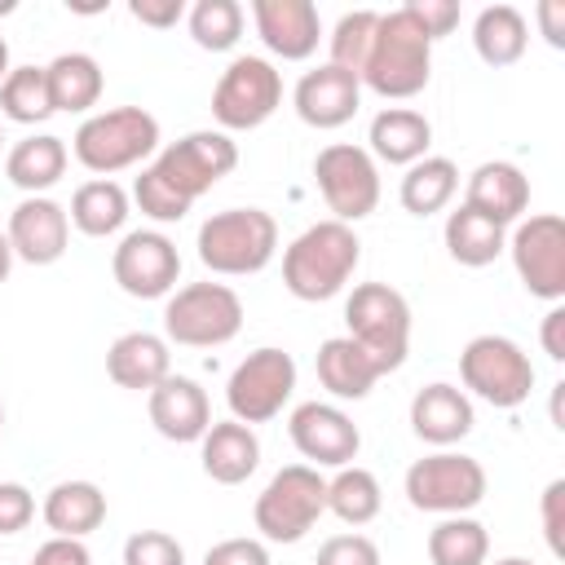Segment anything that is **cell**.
<instances>
[{"label":"cell","instance_id":"obj_26","mask_svg":"<svg viewBox=\"0 0 565 565\" xmlns=\"http://www.w3.org/2000/svg\"><path fill=\"white\" fill-rule=\"evenodd\" d=\"M53 539H88L106 521V494L93 481H57L40 503Z\"/></svg>","mask_w":565,"mask_h":565},{"label":"cell","instance_id":"obj_11","mask_svg":"<svg viewBox=\"0 0 565 565\" xmlns=\"http://www.w3.org/2000/svg\"><path fill=\"white\" fill-rule=\"evenodd\" d=\"M291 388H296V362H291V353L265 344V349L247 353L230 371L225 402H230V415L252 428V424H269L274 415H282Z\"/></svg>","mask_w":565,"mask_h":565},{"label":"cell","instance_id":"obj_29","mask_svg":"<svg viewBox=\"0 0 565 565\" xmlns=\"http://www.w3.org/2000/svg\"><path fill=\"white\" fill-rule=\"evenodd\" d=\"M530 22L516 4H486L472 22V49L486 66H512L525 57Z\"/></svg>","mask_w":565,"mask_h":565},{"label":"cell","instance_id":"obj_15","mask_svg":"<svg viewBox=\"0 0 565 565\" xmlns=\"http://www.w3.org/2000/svg\"><path fill=\"white\" fill-rule=\"evenodd\" d=\"M110 274L119 282V291H128L132 300H159V296L177 291L181 252L159 230H132L119 238V247L110 256Z\"/></svg>","mask_w":565,"mask_h":565},{"label":"cell","instance_id":"obj_19","mask_svg":"<svg viewBox=\"0 0 565 565\" xmlns=\"http://www.w3.org/2000/svg\"><path fill=\"white\" fill-rule=\"evenodd\" d=\"M291 102H296V115H300L309 128H340V124H349V119L358 115V106H362V84H358V75H349V71L322 62V66H313V71L300 75Z\"/></svg>","mask_w":565,"mask_h":565},{"label":"cell","instance_id":"obj_16","mask_svg":"<svg viewBox=\"0 0 565 565\" xmlns=\"http://www.w3.org/2000/svg\"><path fill=\"white\" fill-rule=\"evenodd\" d=\"M287 437L309 459V468H344L362 450L358 424L331 402H300L287 419Z\"/></svg>","mask_w":565,"mask_h":565},{"label":"cell","instance_id":"obj_47","mask_svg":"<svg viewBox=\"0 0 565 565\" xmlns=\"http://www.w3.org/2000/svg\"><path fill=\"white\" fill-rule=\"evenodd\" d=\"M31 565H93V556H88L84 539H49L35 547Z\"/></svg>","mask_w":565,"mask_h":565},{"label":"cell","instance_id":"obj_28","mask_svg":"<svg viewBox=\"0 0 565 565\" xmlns=\"http://www.w3.org/2000/svg\"><path fill=\"white\" fill-rule=\"evenodd\" d=\"M318 380L331 397L340 402H362L375 380H380V366L349 340V335H331L318 344Z\"/></svg>","mask_w":565,"mask_h":565},{"label":"cell","instance_id":"obj_21","mask_svg":"<svg viewBox=\"0 0 565 565\" xmlns=\"http://www.w3.org/2000/svg\"><path fill=\"white\" fill-rule=\"evenodd\" d=\"M463 207H472L486 221L508 230L530 207V177L516 163H508V159H490V163L472 168L468 190H463Z\"/></svg>","mask_w":565,"mask_h":565},{"label":"cell","instance_id":"obj_20","mask_svg":"<svg viewBox=\"0 0 565 565\" xmlns=\"http://www.w3.org/2000/svg\"><path fill=\"white\" fill-rule=\"evenodd\" d=\"M146 411L159 437L168 441H199L212 428V402L207 393L185 380V375H168L146 393Z\"/></svg>","mask_w":565,"mask_h":565},{"label":"cell","instance_id":"obj_17","mask_svg":"<svg viewBox=\"0 0 565 565\" xmlns=\"http://www.w3.org/2000/svg\"><path fill=\"white\" fill-rule=\"evenodd\" d=\"M9 247L18 260L26 265H53L62 260L66 243H71V216L57 199L49 194H26L13 212H9V230H4Z\"/></svg>","mask_w":565,"mask_h":565},{"label":"cell","instance_id":"obj_35","mask_svg":"<svg viewBox=\"0 0 565 565\" xmlns=\"http://www.w3.org/2000/svg\"><path fill=\"white\" fill-rule=\"evenodd\" d=\"M490 534L472 516H441L428 530V561L433 565H486Z\"/></svg>","mask_w":565,"mask_h":565},{"label":"cell","instance_id":"obj_30","mask_svg":"<svg viewBox=\"0 0 565 565\" xmlns=\"http://www.w3.org/2000/svg\"><path fill=\"white\" fill-rule=\"evenodd\" d=\"M66 159H71V154H66V141H62V137L35 132V137H22V141L9 150L4 177H9L18 190H26V194H44V190H53V185L62 181Z\"/></svg>","mask_w":565,"mask_h":565},{"label":"cell","instance_id":"obj_43","mask_svg":"<svg viewBox=\"0 0 565 565\" xmlns=\"http://www.w3.org/2000/svg\"><path fill=\"white\" fill-rule=\"evenodd\" d=\"M35 516V499L18 481H0V534H22Z\"/></svg>","mask_w":565,"mask_h":565},{"label":"cell","instance_id":"obj_10","mask_svg":"<svg viewBox=\"0 0 565 565\" xmlns=\"http://www.w3.org/2000/svg\"><path fill=\"white\" fill-rule=\"evenodd\" d=\"M282 106V75L269 57H234L216 88H212V115L225 132H252Z\"/></svg>","mask_w":565,"mask_h":565},{"label":"cell","instance_id":"obj_7","mask_svg":"<svg viewBox=\"0 0 565 565\" xmlns=\"http://www.w3.org/2000/svg\"><path fill=\"white\" fill-rule=\"evenodd\" d=\"M243 331V300L225 282L177 287L163 305V340L185 349H216Z\"/></svg>","mask_w":565,"mask_h":565},{"label":"cell","instance_id":"obj_14","mask_svg":"<svg viewBox=\"0 0 565 565\" xmlns=\"http://www.w3.org/2000/svg\"><path fill=\"white\" fill-rule=\"evenodd\" d=\"M185 203H194L199 194H207L221 177H230L238 168V146L230 141V132H185L181 141H172L168 150H159V159L150 163Z\"/></svg>","mask_w":565,"mask_h":565},{"label":"cell","instance_id":"obj_5","mask_svg":"<svg viewBox=\"0 0 565 565\" xmlns=\"http://www.w3.org/2000/svg\"><path fill=\"white\" fill-rule=\"evenodd\" d=\"M349 340L380 366V375L397 371L411 353V305L388 282H358L344 300Z\"/></svg>","mask_w":565,"mask_h":565},{"label":"cell","instance_id":"obj_42","mask_svg":"<svg viewBox=\"0 0 565 565\" xmlns=\"http://www.w3.org/2000/svg\"><path fill=\"white\" fill-rule=\"evenodd\" d=\"M402 9L415 18V26L428 40H441V35H450L459 26V4L455 0H406Z\"/></svg>","mask_w":565,"mask_h":565},{"label":"cell","instance_id":"obj_51","mask_svg":"<svg viewBox=\"0 0 565 565\" xmlns=\"http://www.w3.org/2000/svg\"><path fill=\"white\" fill-rule=\"evenodd\" d=\"M9 71H13V66H9V44H4V35H0V84H4Z\"/></svg>","mask_w":565,"mask_h":565},{"label":"cell","instance_id":"obj_13","mask_svg":"<svg viewBox=\"0 0 565 565\" xmlns=\"http://www.w3.org/2000/svg\"><path fill=\"white\" fill-rule=\"evenodd\" d=\"M516 278L530 296L561 305L565 300V221L556 212H539L530 221H516L508 238Z\"/></svg>","mask_w":565,"mask_h":565},{"label":"cell","instance_id":"obj_53","mask_svg":"<svg viewBox=\"0 0 565 565\" xmlns=\"http://www.w3.org/2000/svg\"><path fill=\"white\" fill-rule=\"evenodd\" d=\"M0 428H4V406H0Z\"/></svg>","mask_w":565,"mask_h":565},{"label":"cell","instance_id":"obj_2","mask_svg":"<svg viewBox=\"0 0 565 565\" xmlns=\"http://www.w3.org/2000/svg\"><path fill=\"white\" fill-rule=\"evenodd\" d=\"M428 75H433V40L415 26L406 9L380 13L375 40H371V53L358 79L388 102H406L428 88Z\"/></svg>","mask_w":565,"mask_h":565},{"label":"cell","instance_id":"obj_6","mask_svg":"<svg viewBox=\"0 0 565 565\" xmlns=\"http://www.w3.org/2000/svg\"><path fill=\"white\" fill-rule=\"evenodd\" d=\"M327 512V477L309 463H287L256 494L252 521L265 543H300Z\"/></svg>","mask_w":565,"mask_h":565},{"label":"cell","instance_id":"obj_54","mask_svg":"<svg viewBox=\"0 0 565 565\" xmlns=\"http://www.w3.org/2000/svg\"><path fill=\"white\" fill-rule=\"evenodd\" d=\"M0 141H4V132H0Z\"/></svg>","mask_w":565,"mask_h":565},{"label":"cell","instance_id":"obj_49","mask_svg":"<svg viewBox=\"0 0 565 565\" xmlns=\"http://www.w3.org/2000/svg\"><path fill=\"white\" fill-rule=\"evenodd\" d=\"M539 22H543V35L552 49L565 44V0H543L539 4Z\"/></svg>","mask_w":565,"mask_h":565},{"label":"cell","instance_id":"obj_27","mask_svg":"<svg viewBox=\"0 0 565 565\" xmlns=\"http://www.w3.org/2000/svg\"><path fill=\"white\" fill-rule=\"evenodd\" d=\"M44 79H49L53 115L57 110L62 115H88L102 102V88H106V75H102L93 53H57L44 66Z\"/></svg>","mask_w":565,"mask_h":565},{"label":"cell","instance_id":"obj_41","mask_svg":"<svg viewBox=\"0 0 565 565\" xmlns=\"http://www.w3.org/2000/svg\"><path fill=\"white\" fill-rule=\"evenodd\" d=\"M313 565H380V547L366 534H335L318 547Z\"/></svg>","mask_w":565,"mask_h":565},{"label":"cell","instance_id":"obj_1","mask_svg":"<svg viewBox=\"0 0 565 565\" xmlns=\"http://www.w3.org/2000/svg\"><path fill=\"white\" fill-rule=\"evenodd\" d=\"M362 260V243L353 234V225L344 221H318L305 234H296L282 252V287L296 300H331L349 287L353 269Z\"/></svg>","mask_w":565,"mask_h":565},{"label":"cell","instance_id":"obj_24","mask_svg":"<svg viewBox=\"0 0 565 565\" xmlns=\"http://www.w3.org/2000/svg\"><path fill=\"white\" fill-rule=\"evenodd\" d=\"M106 375H110L119 388L150 393L159 380L172 375L168 340L154 335V331H124V335L106 349Z\"/></svg>","mask_w":565,"mask_h":565},{"label":"cell","instance_id":"obj_31","mask_svg":"<svg viewBox=\"0 0 565 565\" xmlns=\"http://www.w3.org/2000/svg\"><path fill=\"white\" fill-rule=\"evenodd\" d=\"M71 225L88 238H110L124 230L128 221V194L124 185H115L110 177H97V181H84L75 194H71Z\"/></svg>","mask_w":565,"mask_h":565},{"label":"cell","instance_id":"obj_18","mask_svg":"<svg viewBox=\"0 0 565 565\" xmlns=\"http://www.w3.org/2000/svg\"><path fill=\"white\" fill-rule=\"evenodd\" d=\"M252 22L260 44L282 62L313 57L322 40V18L313 0H252Z\"/></svg>","mask_w":565,"mask_h":565},{"label":"cell","instance_id":"obj_38","mask_svg":"<svg viewBox=\"0 0 565 565\" xmlns=\"http://www.w3.org/2000/svg\"><path fill=\"white\" fill-rule=\"evenodd\" d=\"M375 22H380L375 9H353V13H344V18L335 22V31L327 35V44H331V66H340V71H349V75H362V62H366L371 40H375ZM358 84H362V79H358Z\"/></svg>","mask_w":565,"mask_h":565},{"label":"cell","instance_id":"obj_23","mask_svg":"<svg viewBox=\"0 0 565 565\" xmlns=\"http://www.w3.org/2000/svg\"><path fill=\"white\" fill-rule=\"evenodd\" d=\"M199 459L216 486H243L260 468V437L238 419H212V428L199 437Z\"/></svg>","mask_w":565,"mask_h":565},{"label":"cell","instance_id":"obj_12","mask_svg":"<svg viewBox=\"0 0 565 565\" xmlns=\"http://www.w3.org/2000/svg\"><path fill=\"white\" fill-rule=\"evenodd\" d=\"M313 181L322 190V203L335 212L331 221H366L380 207V168L362 146L335 141L327 150H318L313 159Z\"/></svg>","mask_w":565,"mask_h":565},{"label":"cell","instance_id":"obj_34","mask_svg":"<svg viewBox=\"0 0 565 565\" xmlns=\"http://www.w3.org/2000/svg\"><path fill=\"white\" fill-rule=\"evenodd\" d=\"M384 508V490L375 481V472L344 463L335 468V477L327 481V512H335L344 525H371Z\"/></svg>","mask_w":565,"mask_h":565},{"label":"cell","instance_id":"obj_8","mask_svg":"<svg viewBox=\"0 0 565 565\" xmlns=\"http://www.w3.org/2000/svg\"><path fill=\"white\" fill-rule=\"evenodd\" d=\"M459 380L481 402H490L499 411H512L534 388V362L508 335H472L459 353Z\"/></svg>","mask_w":565,"mask_h":565},{"label":"cell","instance_id":"obj_37","mask_svg":"<svg viewBox=\"0 0 565 565\" xmlns=\"http://www.w3.org/2000/svg\"><path fill=\"white\" fill-rule=\"evenodd\" d=\"M185 22H190V35H194L199 49L225 53V49H234L238 35H243V4H238V0H199V4L185 13Z\"/></svg>","mask_w":565,"mask_h":565},{"label":"cell","instance_id":"obj_25","mask_svg":"<svg viewBox=\"0 0 565 565\" xmlns=\"http://www.w3.org/2000/svg\"><path fill=\"white\" fill-rule=\"evenodd\" d=\"M366 141H371V150H366L371 159L393 163V168H411V163H419L428 154L433 124L419 110H411V106H388V110H380L371 119Z\"/></svg>","mask_w":565,"mask_h":565},{"label":"cell","instance_id":"obj_4","mask_svg":"<svg viewBox=\"0 0 565 565\" xmlns=\"http://www.w3.org/2000/svg\"><path fill=\"white\" fill-rule=\"evenodd\" d=\"M159 146V119L141 106H115V110H97L88 115L75 137H71V150L75 159L97 172V177H110V172H124V168H137L146 154H154Z\"/></svg>","mask_w":565,"mask_h":565},{"label":"cell","instance_id":"obj_39","mask_svg":"<svg viewBox=\"0 0 565 565\" xmlns=\"http://www.w3.org/2000/svg\"><path fill=\"white\" fill-rule=\"evenodd\" d=\"M132 199H137V207L150 216V221H159V225H172V221H181L194 203H185L154 168H141V177L132 181Z\"/></svg>","mask_w":565,"mask_h":565},{"label":"cell","instance_id":"obj_32","mask_svg":"<svg viewBox=\"0 0 565 565\" xmlns=\"http://www.w3.org/2000/svg\"><path fill=\"white\" fill-rule=\"evenodd\" d=\"M455 190H459V168L446 154H424L419 163L406 168L397 199L411 216H433L455 199Z\"/></svg>","mask_w":565,"mask_h":565},{"label":"cell","instance_id":"obj_40","mask_svg":"<svg viewBox=\"0 0 565 565\" xmlns=\"http://www.w3.org/2000/svg\"><path fill=\"white\" fill-rule=\"evenodd\" d=\"M124 565H185V547L163 530H137L124 543Z\"/></svg>","mask_w":565,"mask_h":565},{"label":"cell","instance_id":"obj_9","mask_svg":"<svg viewBox=\"0 0 565 565\" xmlns=\"http://www.w3.org/2000/svg\"><path fill=\"white\" fill-rule=\"evenodd\" d=\"M406 499L415 512L468 516L486 499V468L459 450L424 455L406 468Z\"/></svg>","mask_w":565,"mask_h":565},{"label":"cell","instance_id":"obj_22","mask_svg":"<svg viewBox=\"0 0 565 565\" xmlns=\"http://www.w3.org/2000/svg\"><path fill=\"white\" fill-rule=\"evenodd\" d=\"M411 428L428 446H455L472 433V402L455 384H424L411 397Z\"/></svg>","mask_w":565,"mask_h":565},{"label":"cell","instance_id":"obj_3","mask_svg":"<svg viewBox=\"0 0 565 565\" xmlns=\"http://www.w3.org/2000/svg\"><path fill=\"white\" fill-rule=\"evenodd\" d=\"M278 252V221L265 207H225L199 225V260L221 278L260 274Z\"/></svg>","mask_w":565,"mask_h":565},{"label":"cell","instance_id":"obj_36","mask_svg":"<svg viewBox=\"0 0 565 565\" xmlns=\"http://www.w3.org/2000/svg\"><path fill=\"white\" fill-rule=\"evenodd\" d=\"M0 115L13 124H44L53 115L44 66H13L0 84Z\"/></svg>","mask_w":565,"mask_h":565},{"label":"cell","instance_id":"obj_33","mask_svg":"<svg viewBox=\"0 0 565 565\" xmlns=\"http://www.w3.org/2000/svg\"><path fill=\"white\" fill-rule=\"evenodd\" d=\"M503 247H508L503 225L486 221L481 212H472V207H463V203H459V207L446 216V252H450L459 265L481 269V265H490Z\"/></svg>","mask_w":565,"mask_h":565},{"label":"cell","instance_id":"obj_52","mask_svg":"<svg viewBox=\"0 0 565 565\" xmlns=\"http://www.w3.org/2000/svg\"><path fill=\"white\" fill-rule=\"evenodd\" d=\"M494 565H534V561H525V556H503V561H494Z\"/></svg>","mask_w":565,"mask_h":565},{"label":"cell","instance_id":"obj_46","mask_svg":"<svg viewBox=\"0 0 565 565\" xmlns=\"http://www.w3.org/2000/svg\"><path fill=\"white\" fill-rule=\"evenodd\" d=\"M128 13L141 22V26H154V31H168L185 18V0H128Z\"/></svg>","mask_w":565,"mask_h":565},{"label":"cell","instance_id":"obj_45","mask_svg":"<svg viewBox=\"0 0 565 565\" xmlns=\"http://www.w3.org/2000/svg\"><path fill=\"white\" fill-rule=\"evenodd\" d=\"M203 565H269V547L260 539H221L207 547Z\"/></svg>","mask_w":565,"mask_h":565},{"label":"cell","instance_id":"obj_50","mask_svg":"<svg viewBox=\"0 0 565 565\" xmlns=\"http://www.w3.org/2000/svg\"><path fill=\"white\" fill-rule=\"evenodd\" d=\"M9 269H13V247H9V238L0 234V282L9 278Z\"/></svg>","mask_w":565,"mask_h":565},{"label":"cell","instance_id":"obj_48","mask_svg":"<svg viewBox=\"0 0 565 565\" xmlns=\"http://www.w3.org/2000/svg\"><path fill=\"white\" fill-rule=\"evenodd\" d=\"M539 340H543V353H547L552 362H565V305H552V309L543 313Z\"/></svg>","mask_w":565,"mask_h":565},{"label":"cell","instance_id":"obj_44","mask_svg":"<svg viewBox=\"0 0 565 565\" xmlns=\"http://www.w3.org/2000/svg\"><path fill=\"white\" fill-rule=\"evenodd\" d=\"M539 512H543V534H547V547L552 556H565V481H547L543 499H539Z\"/></svg>","mask_w":565,"mask_h":565}]
</instances>
